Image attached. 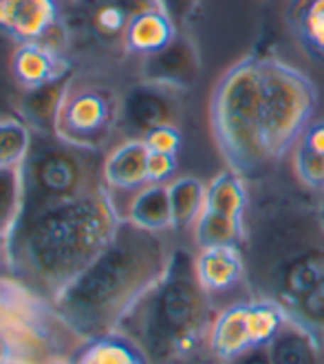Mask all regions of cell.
<instances>
[{"label": "cell", "instance_id": "cell-26", "mask_svg": "<svg viewBox=\"0 0 324 364\" xmlns=\"http://www.w3.org/2000/svg\"><path fill=\"white\" fill-rule=\"evenodd\" d=\"M243 239H245L243 219H232L219 212L203 210L197 223H194V241H197L199 247L243 245Z\"/></svg>", "mask_w": 324, "mask_h": 364}, {"label": "cell", "instance_id": "cell-4", "mask_svg": "<svg viewBox=\"0 0 324 364\" xmlns=\"http://www.w3.org/2000/svg\"><path fill=\"white\" fill-rule=\"evenodd\" d=\"M214 318L194 256L175 250L163 276L126 314L117 333L131 338L150 364H172L201 349Z\"/></svg>", "mask_w": 324, "mask_h": 364}, {"label": "cell", "instance_id": "cell-9", "mask_svg": "<svg viewBox=\"0 0 324 364\" xmlns=\"http://www.w3.org/2000/svg\"><path fill=\"white\" fill-rule=\"evenodd\" d=\"M117 117L119 100L111 89L91 82H71L62 102L55 133L77 146L102 148L113 128H117Z\"/></svg>", "mask_w": 324, "mask_h": 364}, {"label": "cell", "instance_id": "cell-28", "mask_svg": "<svg viewBox=\"0 0 324 364\" xmlns=\"http://www.w3.org/2000/svg\"><path fill=\"white\" fill-rule=\"evenodd\" d=\"M285 309L265 298H249L247 307V327L252 345H269L278 331L287 325Z\"/></svg>", "mask_w": 324, "mask_h": 364}, {"label": "cell", "instance_id": "cell-14", "mask_svg": "<svg viewBox=\"0 0 324 364\" xmlns=\"http://www.w3.org/2000/svg\"><path fill=\"white\" fill-rule=\"evenodd\" d=\"M148 146L144 139H124L104 157V186L108 195H135L148 186Z\"/></svg>", "mask_w": 324, "mask_h": 364}, {"label": "cell", "instance_id": "cell-22", "mask_svg": "<svg viewBox=\"0 0 324 364\" xmlns=\"http://www.w3.org/2000/svg\"><path fill=\"white\" fill-rule=\"evenodd\" d=\"M285 20L300 42L315 58H324V0H289Z\"/></svg>", "mask_w": 324, "mask_h": 364}, {"label": "cell", "instance_id": "cell-12", "mask_svg": "<svg viewBox=\"0 0 324 364\" xmlns=\"http://www.w3.org/2000/svg\"><path fill=\"white\" fill-rule=\"evenodd\" d=\"M201 77V55L197 42L183 29L172 38L163 49L146 55L141 62V80L161 84V87L188 91Z\"/></svg>", "mask_w": 324, "mask_h": 364}, {"label": "cell", "instance_id": "cell-30", "mask_svg": "<svg viewBox=\"0 0 324 364\" xmlns=\"http://www.w3.org/2000/svg\"><path fill=\"white\" fill-rule=\"evenodd\" d=\"M291 157L296 181L305 190L313 192V195L324 197V155L298 141L291 151Z\"/></svg>", "mask_w": 324, "mask_h": 364}, {"label": "cell", "instance_id": "cell-32", "mask_svg": "<svg viewBox=\"0 0 324 364\" xmlns=\"http://www.w3.org/2000/svg\"><path fill=\"white\" fill-rule=\"evenodd\" d=\"M157 3L177 25V29H185L201 7V0H157Z\"/></svg>", "mask_w": 324, "mask_h": 364}, {"label": "cell", "instance_id": "cell-24", "mask_svg": "<svg viewBox=\"0 0 324 364\" xmlns=\"http://www.w3.org/2000/svg\"><path fill=\"white\" fill-rule=\"evenodd\" d=\"M205 190L207 186L197 177H177L168 183L170 208H172V228L183 230L197 223L205 210Z\"/></svg>", "mask_w": 324, "mask_h": 364}, {"label": "cell", "instance_id": "cell-8", "mask_svg": "<svg viewBox=\"0 0 324 364\" xmlns=\"http://www.w3.org/2000/svg\"><path fill=\"white\" fill-rule=\"evenodd\" d=\"M315 106V84L305 73L276 55H263L261 133L274 166L293 151L305 128L313 122Z\"/></svg>", "mask_w": 324, "mask_h": 364}, {"label": "cell", "instance_id": "cell-1", "mask_svg": "<svg viewBox=\"0 0 324 364\" xmlns=\"http://www.w3.org/2000/svg\"><path fill=\"white\" fill-rule=\"evenodd\" d=\"M245 285L249 298L285 309L324 345V219L320 197L298 181H249L245 210Z\"/></svg>", "mask_w": 324, "mask_h": 364}, {"label": "cell", "instance_id": "cell-33", "mask_svg": "<svg viewBox=\"0 0 324 364\" xmlns=\"http://www.w3.org/2000/svg\"><path fill=\"white\" fill-rule=\"evenodd\" d=\"M177 170V155L166 153H150L148 155V181L150 183H166Z\"/></svg>", "mask_w": 324, "mask_h": 364}, {"label": "cell", "instance_id": "cell-15", "mask_svg": "<svg viewBox=\"0 0 324 364\" xmlns=\"http://www.w3.org/2000/svg\"><path fill=\"white\" fill-rule=\"evenodd\" d=\"M11 67L16 82L23 89H36L71 73L64 51L47 45V42H23V45H18Z\"/></svg>", "mask_w": 324, "mask_h": 364}, {"label": "cell", "instance_id": "cell-13", "mask_svg": "<svg viewBox=\"0 0 324 364\" xmlns=\"http://www.w3.org/2000/svg\"><path fill=\"white\" fill-rule=\"evenodd\" d=\"M62 23L58 0H0V31L16 42H42Z\"/></svg>", "mask_w": 324, "mask_h": 364}, {"label": "cell", "instance_id": "cell-40", "mask_svg": "<svg viewBox=\"0 0 324 364\" xmlns=\"http://www.w3.org/2000/svg\"><path fill=\"white\" fill-rule=\"evenodd\" d=\"M67 3H71V0H67Z\"/></svg>", "mask_w": 324, "mask_h": 364}, {"label": "cell", "instance_id": "cell-10", "mask_svg": "<svg viewBox=\"0 0 324 364\" xmlns=\"http://www.w3.org/2000/svg\"><path fill=\"white\" fill-rule=\"evenodd\" d=\"M159 5L157 0H71L69 16H64V27L86 45L102 51H126V31L131 20Z\"/></svg>", "mask_w": 324, "mask_h": 364}, {"label": "cell", "instance_id": "cell-31", "mask_svg": "<svg viewBox=\"0 0 324 364\" xmlns=\"http://www.w3.org/2000/svg\"><path fill=\"white\" fill-rule=\"evenodd\" d=\"M150 153H166V155H179L183 135L177 126H159L155 131H150L144 137Z\"/></svg>", "mask_w": 324, "mask_h": 364}, {"label": "cell", "instance_id": "cell-35", "mask_svg": "<svg viewBox=\"0 0 324 364\" xmlns=\"http://www.w3.org/2000/svg\"><path fill=\"white\" fill-rule=\"evenodd\" d=\"M298 141H302L305 146H309L311 151L324 155V119L311 122V124L305 128V133H302V137H300Z\"/></svg>", "mask_w": 324, "mask_h": 364}, {"label": "cell", "instance_id": "cell-23", "mask_svg": "<svg viewBox=\"0 0 324 364\" xmlns=\"http://www.w3.org/2000/svg\"><path fill=\"white\" fill-rule=\"evenodd\" d=\"M249 205V181L239 173L225 168L214 177L205 190V210L225 214L232 219H243Z\"/></svg>", "mask_w": 324, "mask_h": 364}, {"label": "cell", "instance_id": "cell-25", "mask_svg": "<svg viewBox=\"0 0 324 364\" xmlns=\"http://www.w3.org/2000/svg\"><path fill=\"white\" fill-rule=\"evenodd\" d=\"M73 364H150V362L131 338L115 331L111 336H102L86 342V347L80 351Z\"/></svg>", "mask_w": 324, "mask_h": 364}, {"label": "cell", "instance_id": "cell-20", "mask_svg": "<svg viewBox=\"0 0 324 364\" xmlns=\"http://www.w3.org/2000/svg\"><path fill=\"white\" fill-rule=\"evenodd\" d=\"M124 219L150 232H166L172 228V208L168 183H148L137 190L124 210Z\"/></svg>", "mask_w": 324, "mask_h": 364}, {"label": "cell", "instance_id": "cell-7", "mask_svg": "<svg viewBox=\"0 0 324 364\" xmlns=\"http://www.w3.org/2000/svg\"><path fill=\"white\" fill-rule=\"evenodd\" d=\"M0 333L9 342L11 364H73L86 347L53 303L14 278L0 281Z\"/></svg>", "mask_w": 324, "mask_h": 364}, {"label": "cell", "instance_id": "cell-6", "mask_svg": "<svg viewBox=\"0 0 324 364\" xmlns=\"http://www.w3.org/2000/svg\"><path fill=\"white\" fill-rule=\"evenodd\" d=\"M102 148L77 146L58 133L33 131L23 173V208L20 212L80 199L106 190Z\"/></svg>", "mask_w": 324, "mask_h": 364}, {"label": "cell", "instance_id": "cell-39", "mask_svg": "<svg viewBox=\"0 0 324 364\" xmlns=\"http://www.w3.org/2000/svg\"><path fill=\"white\" fill-rule=\"evenodd\" d=\"M0 102H3V91H0Z\"/></svg>", "mask_w": 324, "mask_h": 364}, {"label": "cell", "instance_id": "cell-11", "mask_svg": "<svg viewBox=\"0 0 324 364\" xmlns=\"http://www.w3.org/2000/svg\"><path fill=\"white\" fill-rule=\"evenodd\" d=\"M181 91L141 80L133 84L119 100L117 128L126 139H144L159 126H177L181 117Z\"/></svg>", "mask_w": 324, "mask_h": 364}, {"label": "cell", "instance_id": "cell-21", "mask_svg": "<svg viewBox=\"0 0 324 364\" xmlns=\"http://www.w3.org/2000/svg\"><path fill=\"white\" fill-rule=\"evenodd\" d=\"M274 364H324V345L291 320L267 345Z\"/></svg>", "mask_w": 324, "mask_h": 364}, {"label": "cell", "instance_id": "cell-2", "mask_svg": "<svg viewBox=\"0 0 324 364\" xmlns=\"http://www.w3.org/2000/svg\"><path fill=\"white\" fill-rule=\"evenodd\" d=\"M122 214L108 190L20 212L3 243L14 281L53 303L111 243Z\"/></svg>", "mask_w": 324, "mask_h": 364}, {"label": "cell", "instance_id": "cell-5", "mask_svg": "<svg viewBox=\"0 0 324 364\" xmlns=\"http://www.w3.org/2000/svg\"><path fill=\"white\" fill-rule=\"evenodd\" d=\"M263 55L249 53L223 73L210 102L212 135L227 168L247 181L274 173L261 133Z\"/></svg>", "mask_w": 324, "mask_h": 364}, {"label": "cell", "instance_id": "cell-17", "mask_svg": "<svg viewBox=\"0 0 324 364\" xmlns=\"http://www.w3.org/2000/svg\"><path fill=\"white\" fill-rule=\"evenodd\" d=\"M73 82V73L53 80L49 84H42L36 89H25L23 97L18 102V113L33 131L55 133L58 117L62 111V102Z\"/></svg>", "mask_w": 324, "mask_h": 364}, {"label": "cell", "instance_id": "cell-27", "mask_svg": "<svg viewBox=\"0 0 324 364\" xmlns=\"http://www.w3.org/2000/svg\"><path fill=\"white\" fill-rule=\"evenodd\" d=\"M33 128L16 115H0V166L20 168L29 155Z\"/></svg>", "mask_w": 324, "mask_h": 364}, {"label": "cell", "instance_id": "cell-34", "mask_svg": "<svg viewBox=\"0 0 324 364\" xmlns=\"http://www.w3.org/2000/svg\"><path fill=\"white\" fill-rule=\"evenodd\" d=\"M227 364H274V362H271V355H269L267 345H252L243 353L232 358Z\"/></svg>", "mask_w": 324, "mask_h": 364}, {"label": "cell", "instance_id": "cell-29", "mask_svg": "<svg viewBox=\"0 0 324 364\" xmlns=\"http://www.w3.org/2000/svg\"><path fill=\"white\" fill-rule=\"evenodd\" d=\"M23 208V173L20 168L0 166V243L11 232Z\"/></svg>", "mask_w": 324, "mask_h": 364}, {"label": "cell", "instance_id": "cell-19", "mask_svg": "<svg viewBox=\"0 0 324 364\" xmlns=\"http://www.w3.org/2000/svg\"><path fill=\"white\" fill-rule=\"evenodd\" d=\"M247 307L249 301L234 303L214 318L207 347L223 362H230L232 358L252 347L249 327H247Z\"/></svg>", "mask_w": 324, "mask_h": 364}, {"label": "cell", "instance_id": "cell-37", "mask_svg": "<svg viewBox=\"0 0 324 364\" xmlns=\"http://www.w3.org/2000/svg\"><path fill=\"white\" fill-rule=\"evenodd\" d=\"M0 364H11V349L3 333H0Z\"/></svg>", "mask_w": 324, "mask_h": 364}, {"label": "cell", "instance_id": "cell-36", "mask_svg": "<svg viewBox=\"0 0 324 364\" xmlns=\"http://www.w3.org/2000/svg\"><path fill=\"white\" fill-rule=\"evenodd\" d=\"M172 364H227V362L219 360L212 351H210V355H203V353L197 351V353H192V355H188L183 360H177V362H172Z\"/></svg>", "mask_w": 324, "mask_h": 364}, {"label": "cell", "instance_id": "cell-38", "mask_svg": "<svg viewBox=\"0 0 324 364\" xmlns=\"http://www.w3.org/2000/svg\"><path fill=\"white\" fill-rule=\"evenodd\" d=\"M320 208H322V219H324V197H320Z\"/></svg>", "mask_w": 324, "mask_h": 364}, {"label": "cell", "instance_id": "cell-3", "mask_svg": "<svg viewBox=\"0 0 324 364\" xmlns=\"http://www.w3.org/2000/svg\"><path fill=\"white\" fill-rule=\"evenodd\" d=\"M170 254L161 232L122 219L111 243L55 296L53 309L86 342L111 336L163 276Z\"/></svg>", "mask_w": 324, "mask_h": 364}, {"label": "cell", "instance_id": "cell-18", "mask_svg": "<svg viewBox=\"0 0 324 364\" xmlns=\"http://www.w3.org/2000/svg\"><path fill=\"white\" fill-rule=\"evenodd\" d=\"M177 33H179L177 25L172 23L159 5H155V7L139 11L131 20V25H128V31H126L124 49L126 53L146 58L163 49Z\"/></svg>", "mask_w": 324, "mask_h": 364}, {"label": "cell", "instance_id": "cell-16", "mask_svg": "<svg viewBox=\"0 0 324 364\" xmlns=\"http://www.w3.org/2000/svg\"><path fill=\"white\" fill-rule=\"evenodd\" d=\"M197 276L210 294H219L245 281V256L241 245L201 247L194 259Z\"/></svg>", "mask_w": 324, "mask_h": 364}]
</instances>
